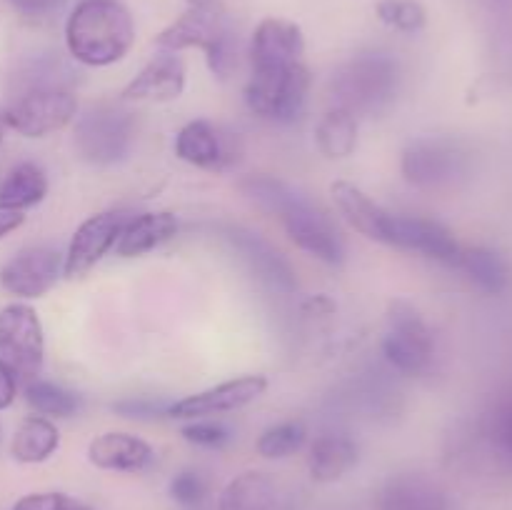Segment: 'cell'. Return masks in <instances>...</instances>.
Here are the masks:
<instances>
[{
    "mask_svg": "<svg viewBox=\"0 0 512 510\" xmlns=\"http://www.w3.org/2000/svg\"><path fill=\"white\" fill-rule=\"evenodd\" d=\"M240 190L263 210L273 213L283 223L288 238L300 250L328 265H340L345 260V243L340 230L328 218L323 208L313 203L305 193L290 183L270 175H250L240 183Z\"/></svg>",
    "mask_w": 512,
    "mask_h": 510,
    "instance_id": "1",
    "label": "cell"
},
{
    "mask_svg": "<svg viewBox=\"0 0 512 510\" xmlns=\"http://www.w3.org/2000/svg\"><path fill=\"white\" fill-rule=\"evenodd\" d=\"M65 43L90 68L118 63L135 43L133 15L120 0H80L65 23Z\"/></svg>",
    "mask_w": 512,
    "mask_h": 510,
    "instance_id": "2",
    "label": "cell"
},
{
    "mask_svg": "<svg viewBox=\"0 0 512 510\" xmlns=\"http://www.w3.org/2000/svg\"><path fill=\"white\" fill-rule=\"evenodd\" d=\"M400 88L398 60L383 50H368L348 63L340 65L330 78V98L333 108H343L348 113L375 115L383 113L395 100Z\"/></svg>",
    "mask_w": 512,
    "mask_h": 510,
    "instance_id": "3",
    "label": "cell"
},
{
    "mask_svg": "<svg viewBox=\"0 0 512 510\" xmlns=\"http://www.w3.org/2000/svg\"><path fill=\"white\" fill-rule=\"evenodd\" d=\"M155 43L163 50L178 53L185 48H200L208 60L210 73L220 80L230 78L238 68V35L230 28L223 8L218 5H203L195 8L190 5L178 20L168 25L163 33L155 38Z\"/></svg>",
    "mask_w": 512,
    "mask_h": 510,
    "instance_id": "4",
    "label": "cell"
},
{
    "mask_svg": "<svg viewBox=\"0 0 512 510\" xmlns=\"http://www.w3.org/2000/svg\"><path fill=\"white\" fill-rule=\"evenodd\" d=\"M403 178L418 190H450L465 183L473 170L468 145L448 135H425L403 150Z\"/></svg>",
    "mask_w": 512,
    "mask_h": 510,
    "instance_id": "5",
    "label": "cell"
},
{
    "mask_svg": "<svg viewBox=\"0 0 512 510\" xmlns=\"http://www.w3.org/2000/svg\"><path fill=\"white\" fill-rule=\"evenodd\" d=\"M135 143V118L118 103L90 105L73 130V145L80 160L90 165H118Z\"/></svg>",
    "mask_w": 512,
    "mask_h": 510,
    "instance_id": "6",
    "label": "cell"
},
{
    "mask_svg": "<svg viewBox=\"0 0 512 510\" xmlns=\"http://www.w3.org/2000/svg\"><path fill=\"white\" fill-rule=\"evenodd\" d=\"M78 113V100L70 85H20L13 90L8 108L3 110L5 125L23 138H45L63 130Z\"/></svg>",
    "mask_w": 512,
    "mask_h": 510,
    "instance_id": "7",
    "label": "cell"
},
{
    "mask_svg": "<svg viewBox=\"0 0 512 510\" xmlns=\"http://www.w3.org/2000/svg\"><path fill=\"white\" fill-rule=\"evenodd\" d=\"M308 93L310 70L303 60L285 68L253 70L245 85V103L260 118L273 123H295L303 115Z\"/></svg>",
    "mask_w": 512,
    "mask_h": 510,
    "instance_id": "8",
    "label": "cell"
},
{
    "mask_svg": "<svg viewBox=\"0 0 512 510\" xmlns=\"http://www.w3.org/2000/svg\"><path fill=\"white\" fill-rule=\"evenodd\" d=\"M0 363L13 370L18 383L38 380L45 363V335L30 305L10 303L0 310Z\"/></svg>",
    "mask_w": 512,
    "mask_h": 510,
    "instance_id": "9",
    "label": "cell"
},
{
    "mask_svg": "<svg viewBox=\"0 0 512 510\" xmlns=\"http://www.w3.org/2000/svg\"><path fill=\"white\" fill-rule=\"evenodd\" d=\"M433 333L428 323L408 300L398 298L388 305V333L383 338V355L395 370L420 375L433 360Z\"/></svg>",
    "mask_w": 512,
    "mask_h": 510,
    "instance_id": "10",
    "label": "cell"
},
{
    "mask_svg": "<svg viewBox=\"0 0 512 510\" xmlns=\"http://www.w3.org/2000/svg\"><path fill=\"white\" fill-rule=\"evenodd\" d=\"M65 255L50 245H30L0 268V288L15 298H43L63 275Z\"/></svg>",
    "mask_w": 512,
    "mask_h": 510,
    "instance_id": "11",
    "label": "cell"
},
{
    "mask_svg": "<svg viewBox=\"0 0 512 510\" xmlns=\"http://www.w3.org/2000/svg\"><path fill=\"white\" fill-rule=\"evenodd\" d=\"M133 215L135 213H130V210H105V213L90 215L75 230L73 240L68 245V253H65L63 260L65 278H80L95 263H100L115 248L120 233H123V228Z\"/></svg>",
    "mask_w": 512,
    "mask_h": 510,
    "instance_id": "12",
    "label": "cell"
},
{
    "mask_svg": "<svg viewBox=\"0 0 512 510\" xmlns=\"http://www.w3.org/2000/svg\"><path fill=\"white\" fill-rule=\"evenodd\" d=\"M265 390H268L265 375H240V378L225 380V383L213 385V388L188 395V398L178 400V403H170L168 415L180 420H200L213 418V415L235 413V410L258 400Z\"/></svg>",
    "mask_w": 512,
    "mask_h": 510,
    "instance_id": "13",
    "label": "cell"
},
{
    "mask_svg": "<svg viewBox=\"0 0 512 510\" xmlns=\"http://www.w3.org/2000/svg\"><path fill=\"white\" fill-rule=\"evenodd\" d=\"M243 145L238 135L225 133L208 120H193L183 125L175 138V155L203 170H225L238 163Z\"/></svg>",
    "mask_w": 512,
    "mask_h": 510,
    "instance_id": "14",
    "label": "cell"
},
{
    "mask_svg": "<svg viewBox=\"0 0 512 510\" xmlns=\"http://www.w3.org/2000/svg\"><path fill=\"white\" fill-rule=\"evenodd\" d=\"M223 238L228 240L230 248L245 260L250 273L265 283L268 288L278 290V293H293L298 288V278H295L293 265L285 260L280 250H275L268 240L260 238L258 233L240 225H225Z\"/></svg>",
    "mask_w": 512,
    "mask_h": 510,
    "instance_id": "15",
    "label": "cell"
},
{
    "mask_svg": "<svg viewBox=\"0 0 512 510\" xmlns=\"http://www.w3.org/2000/svg\"><path fill=\"white\" fill-rule=\"evenodd\" d=\"M390 245L400 250H413L450 268H458L460 253H463V245L455 240L450 228L433 218H420V215L395 213Z\"/></svg>",
    "mask_w": 512,
    "mask_h": 510,
    "instance_id": "16",
    "label": "cell"
},
{
    "mask_svg": "<svg viewBox=\"0 0 512 510\" xmlns=\"http://www.w3.org/2000/svg\"><path fill=\"white\" fill-rule=\"evenodd\" d=\"M305 38L298 23L285 18H265L253 33L250 43V68H285L303 63Z\"/></svg>",
    "mask_w": 512,
    "mask_h": 510,
    "instance_id": "17",
    "label": "cell"
},
{
    "mask_svg": "<svg viewBox=\"0 0 512 510\" xmlns=\"http://www.w3.org/2000/svg\"><path fill=\"white\" fill-rule=\"evenodd\" d=\"M330 195H333L340 215H343L360 235L375 240V243L390 245L395 213H390L383 205L375 203L368 193H363L358 185L348 183V180H335V183L330 185Z\"/></svg>",
    "mask_w": 512,
    "mask_h": 510,
    "instance_id": "18",
    "label": "cell"
},
{
    "mask_svg": "<svg viewBox=\"0 0 512 510\" xmlns=\"http://www.w3.org/2000/svg\"><path fill=\"white\" fill-rule=\"evenodd\" d=\"M185 90V63L170 50L155 55L123 90V100H155L168 103Z\"/></svg>",
    "mask_w": 512,
    "mask_h": 510,
    "instance_id": "19",
    "label": "cell"
},
{
    "mask_svg": "<svg viewBox=\"0 0 512 510\" xmlns=\"http://www.w3.org/2000/svg\"><path fill=\"white\" fill-rule=\"evenodd\" d=\"M378 510H455V503L428 475L400 473L385 483Z\"/></svg>",
    "mask_w": 512,
    "mask_h": 510,
    "instance_id": "20",
    "label": "cell"
},
{
    "mask_svg": "<svg viewBox=\"0 0 512 510\" xmlns=\"http://www.w3.org/2000/svg\"><path fill=\"white\" fill-rule=\"evenodd\" d=\"M88 460L100 470H115V473H140L150 468L155 460V450L143 438L130 433L98 435L88 445Z\"/></svg>",
    "mask_w": 512,
    "mask_h": 510,
    "instance_id": "21",
    "label": "cell"
},
{
    "mask_svg": "<svg viewBox=\"0 0 512 510\" xmlns=\"http://www.w3.org/2000/svg\"><path fill=\"white\" fill-rule=\"evenodd\" d=\"M358 463V445L345 433H320L310 445L308 468L315 483H335Z\"/></svg>",
    "mask_w": 512,
    "mask_h": 510,
    "instance_id": "22",
    "label": "cell"
},
{
    "mask_svg": "<svg viewBox=\"0 0 512 510\" xmlns=\"http://www.w3.org/2000/svg\"><path fill=\"white\" fill-rule=\"evenodd\" d=\"M178 233V220L170 213H135L115 243V255L120 258H140L150 250L160 248Z\"/></svg>",
    "mask_w": 512,
    "mask_h": 510,
    "instance_id": "23",
    "label": "cell"
},
{
    "mask_svg": "<svg viewBox=\"0 0 512 510\" xmlns=\"http://www.w3.org/2000/svg\"><path fill=\"white\" fill-rule=\"evenodd\" d=\"M278 508V485L268 473L248 470L230 480L220 493L218 510H275Z\"/></svg>",
    "mask_w": 512,
    "mask_h": 510,
    "instance_id": "24",
    "label": "cell"
},
{
    "mask_svg": "<svg viewBox=\"0 0 512 510\" xmlns=\"http://www.w3.org/2000/svg\"><path fill=\"white\" fill-rule=\"evenodd\" d=\"M60 448V430L43 415H28L10 440V455L23 465L45 463Z\"/></svg>",
    "mask_w": 512,
    "mask_h": 510,
    "instance_id": "25",
    "label": "cell"
},
{
    "mask_svg": "<svg viewBox=\"0 0 512 510\" xmlns=\"http://www.w3.org/2000/svg\"><path fill=\"white\" fill-rule=\"evenodd\" d=\"M48 195V175L40 165L20 163L0 183V210L25 213L33 205L43 203Z\"/></svg>",
    "mask_w": 512,
    "mask_h": 510,
    "instance_id": "26",
    "label": "cell"
},
{
    "mask_svg": "<svg viewBox=\"0 0 512 510\" xmlns=\"http://www.w3.org/2000/svg\"><path fill=\"white\" fill-rule=\"evenodd\" d=\"M458 270H463L480 290L490 295H500L510 285V265L498 250L485 248V245H473L463 248L458 260Z\"/></svg>",
    "mask_w": 512,
    "mask_h": 510,
    "instance_id": "27",
    "label": "cell"
},
{
    "mask_svg": "<svg viewBox=\"0 0 512 510\" xmlns=\"http://www.w3.org/2000/svg\"><path fill=\"white\" fill-rule=\"evenodd\" d=\"M315 143L325 158H350L358 148V118L343 108H330L315 128Z\"/></svg>",
    "mask_w": 512,
    "mask_h": 510,
    "instance_id": "28",
    "label": "cell"
},
{
    "mask_svg": "<svg viewBox=\"0 0 512 510\" xmlns=\"http://www.w3.org/2000/svg\"><path fill=\"white\" fill-rule=\"evenodd\" d=\"M25 400L43 418H70L80 410L78 393L40 378L25 385Z\"/></svg>",
    "mask_w": 512,
    "mask_h": 510,
    "instance_id": "29",
    "label": "cell"
},
{
    "mask_svg": "<svg viewBox=\"0 0 512 510\" xmlns=\"http://www.w3.org/2000/svg\"><path fill=\"white\" fill-rule=\"evenodd\" d=\"M308 440V428H305L303 420H285V423L273 425V428L263 430V435L258 438L255 448L263 458L268 460H280L288 458V455L298 453L300 448Z\"/></svg>",
    "mask_w": 512,
    "mask_h": 510,
    "instance_id": "30",
    "label": "cell"
},
{
    "mask_svg": "<svg viewBox=\"0 0 512 510\" xmlns=\"http://www.w3.org/2000/svg\"><path fill=\"white\" fill-rule=\"evenodd\" d=\"M378 18L385 25L395 30H403V33H418L428 23V15L425 8L415 0H380L378 8H375Z\"/></svg>",
    "mask_w": 512,
    "mask_h": 510,
    "instance_id": "31",
    "label": "cell"
},
{
    "mask_svg": "<svg viewBox=\"0 0 512 510\" xmlns=\"http://www.w3.org/2000/svg\"><path fill=\"white\" fill-rule=\"evenodd\" d=\"M488 438L500 458L512 463V395L493 410L488 420Z\"/></svg>",
    "mask_w": 512,
    "mask_h": 510,
    "instance_id": "32",
    "label": "cell"
},
{
    "mask_svg": "<svg viewBox=\"0 0 512 510\" xmlns=\"http://www.w3.org/2000/svg\"><path fill=\"white\" fill-rule=\"evenodd\" d=\"M183 438L188 440V443L198 445V448H223L230 440V430L225 428L223 423H218V420L200 418L193 420L190 425H185Z\"/></svg>",
    "mask_w": 512,
    "mask_h": 510,
    "instance_id": "33",
    "label": "cell"
},
{
    "mask_svg": "<svg viewBox=\"0 0 512 510\" xmlns=\"http://www.w3.org/2000/svg\"><path fill=\"white\" fill-rule=\"evenodd\" d=\"M170 498L180 505H198L205 498V480L195 470H183L170 480Z\"/></svg>",
    "mask_w": 512,
    "mask_h": 510,
    "instance_id": "34",
    "label": "cell"
},
{
    "mask_svg": "<svg viewBox=\"0 0 512 510\" xmlns=\"http://www.w3.org/2000/svg\"><path fill=\"white\" fill-rule=\"evenodd\" d=\"M168 408L170 403H165V400H155V398H123L118 400V403H113L115 413H120L123 418H138V420L168 415Z\"/></svg>",
    "mask_w": 512,
    "mask_h": 510,
    "instance_id": "35",
    "label": "cell"
},
{
    "mask_svg": "<svg viewBox=\"0 0 512 510\" xmlns=\"http://www.w3.org/2000/svg\"><path fill=\"white\" fill-rule=\"evenodd\" d=\"M75 500L65 493H28L15 500L13 510H70Z\"/></svg>",
    "mask_w": 512,
    "mask_h": 510,
    "instance_id": "36",
    "label": "cell"
},
{
    "mask_svg": "<svg viewBox=\"0 0 512 510\" xmlns=\"http://www.w3.org/2000/svg\"><path fill=\"white\" fill-rule=\"evenodd\" d=\"M13 10L23 15H33V18H40V15H50L63 5V0H5Z\"/></svg>",
    "mask_w": 512,
    "mask_h": 510,
    "instance_id": "37",
    "label": "cell"
},
{
    "mask_svg": "<svg viewBox=\"0 0 512 510\" xmlns=\"http://www.w3.org/2000/svg\"><path fill=\"white\" fill-rule=\"evenodd\" d=\"M18 378H15L13 370L8 368V365L0 363V410L10 408L15 400V395H18Z\"/></svg>",
    "mask_w": 512,
    "mask_h": 510,
    "instance_id": "38",
    "label": "cell"
},
{
    "mask_svg": "<svg viewBox=\"0 0 512 510\" xmlns=\"http://www.w3.org/2000/svg\"><path fill=\"white\" fill-rule=\"evenodd\" d=\"M23 223L25 213H18V210H0V240L8 238L10 233H15Z\"/></svg>",
    "mask_w": 512,
    "mask_h": 510,
    "instance_id": "39",
    "label": "cell"
},
{
    "mask_svg": "<svg viewBox=\"0 0 512 510\" xmlns=\"http://www.w3.org/2000/svg\"><path fill=\"white\" fill-rule=\"evenodd\" d=\"M188 5H195V8H203V5H218V0H185Z\"/></svg>",
    "mask_w": 512,
    "mask_h": 510,
    "instance_id": "40",
    "label": "cell"
},
{
    "mask_svg": "<svg viewBox=\"0 0 512 510\" xmlns=\"http://www.w3.org/2000/svg\"><path fill=\"white\" fill-rule=\"evenodd\" d=\"M5 130H8V125H5V118H3V110H0V145H3V138H5Z\"/></svg>",
    "mask_w": 512,
    "mask_h": 510,
    "instance_id": "41",
    "label": "cell"
},
{
    "mask_svg": "<svg viewBox=\"0 0 512 510\" xmlns=\"http://www.w3.org/2000/svg\"><path fill=\"white\" fill-rule=\"evenodd\" d=\"M70 510H93V508H88V505H83V503H78V500H75V505Z\"/></svg>",
    "mask_w": 512,
    "mask_h": 510,
    "instance_id": "42",
    "label": "cell"
}]
</instances>
